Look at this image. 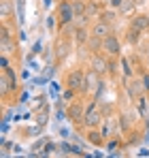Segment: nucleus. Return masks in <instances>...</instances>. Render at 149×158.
I'll use <instances>...</instances> for the list:
<instances>
[{"instance_id":"f03ea898","label":"nucleus","mask_w":149,"mask_h":158,"mask_svg":"<svg viewBox=\"0 0 149 158\" xmlns=\"http://www.w3.org/2000/svg\"><path fill=\"white\" fill-rule=\"evenodd\" d=\"M104 49L109 53H117L119 52V43H117V39L115 36H107L104 39Z\"/></svg>"},{"instance_id":"0eeeda50","label":"nucleus","mask_w":149,"mask_h":158,"mask_svg":"<svg viewBox=\"0 0 149 158\" xmlns=\"http://www.w3.org/2000/svg\"><path fill=\"white\" fill-rule=\"evenodd\" d=\"M73 11H74V15H81V13H83V11H85V6H83V4H81V2H74Z\"/></svg>"},{"instance_id":"20e7f679","label":"nucleus","mask_w":149,"mask_h":158,"mask_svg":"<svg viewBox=\"0 0 149 158\" xmlns=\"http://www.w3.org/2000/svg\"><path fill=\"white\" fill-rule=\"evenodd\" d=\"M73 9H70V6H68V4H62V6H60V15H62V22H70V19H73Z\"/></svg>"},{"instance_id":"423d86ee","label":"nucleus","mask_w":149,"mask_h":158,"mask_svg":"<svg viewBox=\"0 0 149 158\" xmlns=\"http://www.w3.org/2000/svg\"><path fill=\"white\" fill-rule=\"evenodd\" d=\"M107 32H109V26H107V24H98V26H96V34H107Z\"/></svg>"},{"instance_id":"39448f33","label":"nucleus","mask_w":149,"mask_h":158,"mask_svg":"<svg viewBox=\"0 0 149 158\" xmlns=\"http://www.w3.org/2000/svg\"><path fill=\"white\" fill-rule=\"evenodd\" d=\"M85 122H87L90 126H94V124H98V113H96V109H94V107L90 109V113H87V118H85Z\"/></svg>"},{"instance_id":"6e6552de","label":"nucleus","mask_w":149,"mask_h":158,"mask_svg":"<svg viewBox=\"0 0 149 158\" xmlns=\"http://www.w3.org/2000/svg\"><path fill=\"white\" fill-rule=\"evenodd\" d=\"M66 53H68V52H64V43L60 41V43H58V56H60V58H64Z\"/></svg>"},{"instance_id":"1a4fd4ad","label":"nucleus","mask_w":149,"mask_h":158,"mask_svg":"<svg viewBox=\"0 0 149 158\" xmlns=\"http://www.w3.org/2000/svg\"><path fill=\"white\" fill-rule=\"evenodd\" d=\"M94 69H96V71H102V69H104V62H102V60H94Z\"/></svg>"},{"instance_id":"9d476101","label":"nucleus","mask_w":149,"mask_h":158,"mask_svg":"<svg viewBox=\"0 0 149 158\" xmlns=\"http://www.w3.org/2000/svg\"><path fill=\"white\" fill-rule=\"evenodd\" d=\"M6 13H9V4L4 2V4H2V15H6Z\"/></svg>"},{"instance_id":"7ed1b4c3","label":"nucleus","mask_w":149,"mask_h":158,"mask_svg":"<svg viewBox=\"0 0 149 158\" xmlns=\"http://www.w3.org/2000/svg\"><path fill=\"white\" fill-rule=\"evenodd\" d=\"M132 28H134V30H145V28H149V17H147V15H139V17H134Z\"/></svg>"},{"instance_id":"9b49d317","label":"nucleus","mask_w":149,"mask_h":158,"mask_svg":"<svg viewBox=\"0 0 149 158\" xmlns=\"http://www.w3.org/2000/svg\"><path fill=\"white\" fill-rule=\"evenodd\" d=\"M111 2H113V6H119L122 4V0H111Z\"/></svg>"},{"instance_id":"f257e3e1","label":"nucleus","mask_w":149,"mask_h":158,"mask_svg":"<svg viewBox=\"0 0 149 158\" xmlns=\"http://www.w3.org/2000/svg\"><path fill=\"white\" fill-rule=\"evenodd\" d=\"M83 83H85V77H83L81 73H73V75L68 77V85H70L73 90H79Z\"/></svg>"}]
</instances>
